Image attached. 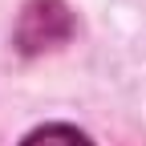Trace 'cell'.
Segmentation results:
<instances>
[{
    "label": "cell",
    "instance_id": "cell-1",
    "mask_svg": "<svg viewBox=\"0 0 146 146\" xmlns=\"http://www.w3.org/2000/svg\"><path fill=\"white\" fill-rule=\"evenodd\" d=\"M69 33H73V21L61 0H29L21 12V25H16V45L21 53H41L61 45Z\"/></svg>",
    "mask_w": 146,
    "mask_h": 146
},
{
    "label": "cell",
    "instance_id": "cell-2",
    "mask_svg": "<svg viewBox=\"0 0 146 146\" xmlns=\"http://www.w3.org/2000/svg\"><path fill=\"white\" fill-rule=\"evenodd\" d=\"M21 146H94V142H89L81 130H77V126H41V130H33Z\"/></svg>",
    "mask_w": 146,
    "mask_h": 146
}]
</instances>
